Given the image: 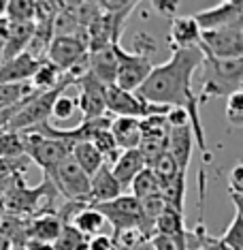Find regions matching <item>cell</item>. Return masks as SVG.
<instances>
[{"instance_id": "obj_1", "label": "cell", "mask_w": 243, "mask_h": 250, "mask_svg": "<svg viewBox=\"0 0 243 250\" xmlns=\"http://www.w3.org/2000/svg\"><path fill=\"white\" fill-rule=\"evenodd\" d=\"M203 52L199 47L194 49H175L171 52V58L162 64L151 69L141 86L134 90L139 99L156 107H167V109H184L188 113L190 128L194 144L203 152V161L211 163L213 154L207 150L205 130L201 122V107L196 103V94L192 90V79L194 73L201 69Z\"/></svg>"}, {"instance_id": "obj_2", "label": "cell", "mask_w": 243, "mask_h": 250, "mask_svg": "<svg viewBox=\"0 0 243 250\" xmlns=\"http://www.w3.org/2000/svg\"><path fill=\"white\" fill-rule=\"evenodd\" d=\"M201 92L196 94V103L205 105L209 99H218L241 92L243 90V58L220 60L209 54H203L201 62Z\"/></svg>"}, {"instance_id": "obj_3", "label": "cell", "mask_w": 243, "mask_h": 250, "mask_svg": "<svg viewBox=\"0 0 243 250\" xmlns=\"http://www.w3.org/2000/svg\"><path fill=\"white\" fill-rule=\"evenodd\" d=\"M45 178L52 182L54 190L64 197L66 201L90 206V175L83 173L81 167L71 156H66L60 165H56L49 173H45Z\"/></svg>"}, {"instance_id": "obj_4", "label": "cell", "mask_w": 243, "mask_h": 250, "mask_svg": "<svg viewBox=\"0 0 243 250\" xmlns=\"http://www.w3.org/2000/svg\"><path fill=\"white\" fill-rule=\"evenodd\" d=\"M111 49L117 62L115 86L122 90H128V92H134L156 66L154 60H151L154 54H145V52H139V49H134V54H131L120 43H113Z\"/></svg>"}, {"instance_id": "obj_5", "label": "cell", "mask_w": 243, "mask_h": 250, "mask_svg": "<svg viewBox=\"0 0 243 250\" xmlns=\"http://www.w3.org/2000/svg\"><path fill=\"white\" fill-rule=\"evenodd\" d=\"M21 137V146H24V156L28 161H35L43 173H49L56 165H60L66 156H71V144L52 137H43L37 130H24L18 133Z\"/></svg>"}, {"instance_id": "obj_6", "label": "cell", "mask_w": 243, "mask_h": 250, "mask_svg": "<svg viewBox=\"0 0 243 250\" xmlns=\"http://www.w3.org/2000/svg\"><path fill=\"white\" fill-rule=\"evenodd\" d=\"M199 49L220 60L243 58V21L201 32Z\"/></svg>"}, {"instance_id": "obj_7", "label": "cell", "mask_w": 243, "mask_h": 250, "mask_svg": "<svg viewBox=\"0 0 243 250\" xmlns=\"http://www.w3.org/2000/svg\"><path fill=\"white\" fill-rule=\"evenodd\" d=\"M105 109L113 113L115 118H137V120L168 111L167 107H156V105L145 103V101L139 99L134 92L117 88L115 83L105 86Z\"/></svg>"}, {"instance_id": "obj_8", "label": "cell", "mask_w": 243, "mask_h": 250, "mask_svg": "<svg viewBox=\"0 0 243 250\" xmlns=\"http://www.w3.org/2000/svg\"><path fill=\"white\" fill-rule=\"evenodd\" d=\"M92 208L103 214L107 225L111 227V235L126 229H139V201L132 195H120L113 201L98 203Z\"/></svg>"}, {"instance_id": "obj_9", "label": "cell", "mask_w": 243, "mask_h": 250, "mask_svg": "<svg viewBox=\"0 0 243 250\" xmlns=\"http://www.w3.org/2000/svg\"><path fill=\"white\" fill-rule=\"evenodd\" d=\"M88 54V41L83 37H54L47 47L45 60H49L58 71L66 73Z\"/></svg>"}, {"instance_id": "obj_10", "label": "cell", "mask_w": 243, "mask_h": 250, "mask_svg": "<svg viewBox=\"0 0 243 250\" xmlns=\"http://www.w3.org/2000/svg\"><path fill=\"white\" fill-rule=\"evenodd\" d=\"M75 88H79L77 94V111L81 113L83 120H96V118H103L105 109V86L94 79L92 75H83L75 83Z\"/></svg>"}, {"instance_id": "obj_11", "label": "cell", "mask_w": 243, "mask_h": 250, "mask_svg": "<svg viewBox=\"0 0 243 250\" xmlns=\"http://www.w3.org/2000/svg\"><path fill=\"white\" fill-rule=\"evenodd\" d=\"M192 18L199 24L201 32L224 28V26L235 24V21H243V2L241 0H224V2L216 4V7L199 11Z\"/></svg>"}, {"instance_id": "obj_12", "label": "cell", "mask_w": 243, "mask_h": 250, "mask_svg": "<svg viewBox=\"0 0 243 250\" xmlns=\"http://www.w3.org/2000/svg\"><path fill=\"white\" fill-rule=\"evenodd\" d=\"M192 150H194V137H192L190 124H179V126H168V139H167V152L175 158L179 171L188 173Z\"/></svg>"}, {"instance_id": "obj_13", "label": "cell", "mask_w": 243, "mask_h": 250, "mask_svg": "<svg viewBox=\"0 0 243 250\" xmlns=\"http://www.w3.org/2000/svg\"><path fill=\"white\" fill-rule=\"evenodd\" d=\"M62 229V220L58 218L56 212H38L30 220H26V240L32 242H45V244H54L60 235Z\"/></svg>"}, {"instance_id": "obj_14", "label": "cell", "mask_w": 243, "mask_h": 250, "mask_svg": "<svg viewBox=\"0 0 243 250\" xmlns=\"http://www.w3.org/2000/svg\"><path fill=\"white\" fill-rule=\"evenodd\" d=\"M201 43V28L192 15L171 20V32H168V47L175 49H194Z\"/></svg>"}, {"instance_id": "obj_15", "label": "cell", "mask_w": 243, "mask_h": 250, "mask_svg": "<svg viewBox=\"0 0 243 250\" xmlns=\"http://www.w3.org/2000/svg\"><path fill=\"white\" fill-rule=\"evenodd\" d=\"M37 58H32L28 52L15 56L7 62H0V83H26L30 82L35 71L38 69Z\"/></svg>"}, {"instance_id": "obj_16", "label": "cell", "mask_w": 243, "mask_h": 250, "mask_svg": "<svg viewBox=\"0 0 243 250\" xmlns=\"http://www.w3.org/2000/svg\"><path fill=\"white\" fill-rule=\"evenodd\" d=\"M120 195H124L120 184L115 182V178L111 175V169L103 165L94 175H90V206H98V203L113 201Z\"/></svg>"}, {"instance_id": "obj_17", "label": "cell", "mask_w": 243, "mask_h": 250, "mask_svg": "<svg viewBox=\"0 0 243 250\" xmlns=\"http://www.w3.org/2000/svg\"><path fill=\"white\" fill-rule=\"evenodd\" d=\"M88 73L94 79H98L103 86H111L115 83V75H117V62L113 56L111 45L103 49H94L88 52Z\"/></svg>"}, {"instance_id": "obj_18", "label": "cell", "mask_w": 243, "mask_h": 250, "mask_svg": "<svg viewBox=\"0 0 243 250\" xmlns=\"http://www.w3.org/2000/svg\"><path fill=\"white\" fill-rule=\"evenodd\" d=\"M109 169H111V175L115 178V182L120 184V188L124 192L128 186H131L134 175L145 169V158L141 156L139 150H124Z\"/></svg>"}, {"instance_id": "obj_19", "label": "cell", "mask_w": 243, "mask_h": 250, "mask_svg": "<svg viewBox=\"0 0 243 250\" xmlns=\"http://www.w3.org/2000/svg\"><path fill=\"white\" fill-rule=\"evenodd\" d=\"M35 35V21H19V24H13L11 21V30L9 37L4 41L2 49H0V62H7L15 56L24 54L30 45V39Z\"/></svg>"}, {"instance_id": "obj_20", "label": "cell", "mask_w": 243, "mask_h": 250, "mask_svg": "<svg viewBox=\"0 0 243 250\" xmlns=\"http://www.w3.org/2000/svg\"><path fill=\"white\" fill-rule=\"evenodd\" d=\"M109 133L122 152L137 150L141 141V120L137 118H113Z\"/></svg>"}, {"instance_id": "obj_21", "label": "cell", "mask_w": 243, "mask_h": 250, "mask_svg": "<svg viewBox=\"0 0 243 250\" xmlns=\"http://www.w3.org/2000/svg\"><path fill=\"white\" fill-rule=\"evenodd\" d=\"M230 199L235 203V218L216 242L220 250H243V195H230Z\"/></svg>"}, {"instance_id": "obj_22", "label": "cell", "mask_w": 243, "mask_h": 250, "mask_svg": "<svg viewBox=\"0 0 243 250\" xmlns=\"http://www.w3.org/2000/svg\"><path fill=\"white\" fill-rule=\"evenodd\" d=\"M69 225L75 227V229L81 233V235H86L88 240L90 237H96V235H105L107 227H109L107 220L103 218V214L92 206H86V208L79 209V212L71 218Z\"/></svg>"}, {"instance_id": "obj_23", "label": "cell", "mask_w": 243, "mask_h": 250, "mask_svg": "<svg viewBox=\"0 0 243 250\" xmlns=\"http://www.w3.org/2000/svg\"><path fill=\"white\" fill-rule=\"evenodd\" d=\"M71 158L79 165V167H81V171L86 175H94L105 165L103 156L96 152V147L90 144V141H83V144L73 146L71 147Z\"/></svg>"}, {"instance_id": "obj_24", "label": "cell", "mask_w": 243, "mask_h": 250, "mask_svg": "<svg viewBox=\"0 0 243 250\" xmlns=\"http://www.w3.org/2000/svg\"><path fill=\"white\" fill-rule=\"evenodd\" d=\"M162 201L167 203L168 209L184 214V206H186V175H177L173 180L160 182V192Z\"/></svg>"}, {"instance_id": "obj_25", "label": "cell", "mask_w": 243, "mask_h": 250, "mask_svg": "<svg viewBox=\"0 0 243 250\" xmlns=\"http://www.w3.org/2000/svg\"><path fill=\"white\" fill-rule=\"evenodd\" d=\"M37 94V90L26 83H0V109H11V107L21 105L26 99Z\"/></svg>"}, {"instance_id": "obj_26", "label": "cell", "mask_w": 243, "mask_h": 250, "mask_svg": "<svg viewBox=\"0 0 243 250\" xmlns=\"http://www.w3.org/2000/svg\"><path fill=\"white\" fill-rule=\"evenodd\" d=\"M62 82V71H58L49 60L38 62V69L35 71V75L30 79V86L37 92H45V90H52Z\"/></svg>"}, {"instance_id": "obj_27", "label": "cell", "mask_w": 243, "mask_h": 250, "mask_svg": "<svg viewBox=\"0 0 243 250\" xmlns=\"http://www.w3.org/2000/svg\"><path fill=\"white\" fill-rule=\"evenodd\" d=\"M128 188H131L128 195H132L137 201H141V199H145V197L158 195V192H160V182H158L156 175L145 167L143 171H139L137 175H134V180L131 182Z\"/></svg>"}, {"instance_id": "obj_28", "label": "cell", "mask_w": 243, "mask_h": 250, "mask_svg": "<svg viewBox=\"0 0 243 250\" xmlns=\"http://www.w3.org/2000/svg\"><path fill=\"white\" fill-rule=\"evenodd\" d=\"M145 167H148L150 171L156 175L158 182H167V180L177 178V175H186V173L179 171V167H177V163H175V158L168 154L167 150L162 152V154H158L156 158H151V161L145 165Z\"/></svg>"}, {"instance_id": "obj_29", "label": "cell", "mask_w": 243, "mask_h": 250, "mask_svg": "<svg viewBox=\"0 0 243 250\" xmlns=\"http://www.w3.org/2000/svg\"><path fill=\"white\" fill-rule=\"evenodd\" d=\"M77 113V96H71L69 94V88L62 92L58 99L54 101V107H52V116L49 120H56V126L60 124H66L73 116Z\"/></svg>"}, {"instance_id": "obj_30", "label": "cell", "mask_w": 243, "mask_h": 250, "mask_svg": "<svg viewBox=\"0 0 243 250\" xmlns=\"http://www.w3.org/2000/svg\"><path fill=\"white\" fill-rule=\"evenodd\" d=\"M54 250H88V237L81 235L75 227L62 225L60 235L54 244Z\"/></svg>"}, {"instance_id": "obj_31", "label": "cell", "mask_w": 243, "mask_h": 250, "mask_svg": "<svg viewBox=\"0 0 243 250\" xmlns=\"http://www.w3.org/2000/svg\"><path fill=\"white\" fill-rule=\"evenodd\" d=\"M7 20L13 24L35 21V0H7Z\"/></svg>"}, {"instance_id": "obj_32", "label": "cell", "mask_w": 243, "mask_h": 250, "mask_svg": "<svg viewBox=\"0 0 243 250\" xmlns=\"http://www.w3.org/2000/svg\"><path fill=\"white\" fill-rule=\"evenodd\" d=\"M24 156V146L18 133H0V158Z\"/></svg>"}, {"instance_id": "obj_33", "label": "cell", "mask_w": 243, "mask_h": 250, "mask_svg": "<svg viewBox=\"0 0 243 250\" xmlns=\"http://www.w3.org/2000/svg\"><path fill=\"white\" fill-rule=\"evenodd\" d=\"M226 120L235 128L243 126V92H235L226 99Z\"/></svg>"}, {"instance_id": "obj_34", "label": "cell", "mask_w": 243, "mask_h": 250, "mask_svg": "<svg viewBox=\"0 0 243 250\" xmlns=\"http://www.w3.org/2000/svg\"><path fill=\"white\" fill-rule=\"evenodd\" d=\"M228 192L230 195H243V165H237L233 171H230V175H228Z\"/></svg>"}, {"instance_id": "obj_35", "label": "cell", "mask_w": 243, "mask_h": 250, "mask_svg": "<svg viewBox=\"0 0 243 250\" xmlns=\"http://www.w3.org/2000/svg\"><path fill=\"white\" fill-rule=\"evenodd\" d=\"M151 7H154L158 13H162V15H168V18H175V13H177V4L179 2H175V0H154V2H150Z\"/></svg>"}, {"instance_id": "obj_36", "label": "cell", "mask_w": 243, "mask_h": 250, "mask_svg": "<svg viewBox=\"0 0 243 250\" xmlns=\"http://www.w3.org/2000/svg\"><path fill=\"white\" fill-rule=\"evenodd\" d=\"M150 244L154 246V250H177L175 248V242L167 235H160V233H154L150 237Z\"/></svg>"}, {"instance_id": "obj_37", "label": "cell", "mask_w": 243, "mask_h": 250, "mask_svg": "<svg viewBox=\"0 0 243 250\" xmlns=\"http://www.w3.org/2000/svg\"><path fill=\"white\" fill-rule=\"evenodd\" d=\"M88 250H111V237L107 235H96L88 240Z\"/></svg>"}, {"instance_id": "obj_38", "label": "cell", "mask_w": 243, "mask_h": 250, "mask_svg": "<svg viewBox=\"0 0 243 250\" xmlns=\"http://www.w3.org/2000/svg\"><path fill=\"white\" fill-rule=\"evenodd\" d=\"M9 30H11V21H9L7 18H0V49H2L4 41H7Z\"/></svg>"}, {"instance_id": "obj_39", "label": "cell", "mask_w": 243, "mask_h": 250, "mask_svg": "<svg viewBox=\"0 0 243 250\" xmlns=\"http://www.w3.org/2000/svg\"><path fill=\"white\" fill-rule=\"evenodd\" d=\"M24 250H54V246H52V244H45V242L26 240L24 242Z\"/></svg>"}, {"instance_id": "obj_40", "label": "cell", "mask_w": 243, "mask_h": 250, "mask_svg": "<svg viewBox=\"0 0 243 250\" xmlns=\"http://www.w3.org/2000/svg\"><path fill=\"white\" fill-rule=\"evenodd\" d=\"M0 18H7V0H0Z\"/></svg>"}, {"instance_id": "obj_41", "label": "cell", "mask_w": 243, "mask_h": 250, "mask_svg": "<svg viewBox=\"0 0 243 250\" xmlns=\"http://www.w3.org/2000/svg\"><path fill=\"white\" fill-rule=\"evenodd\" d=\"M4 216V206H2V201H0V218Z\"/></svg>"}, {"instance_id": "obj_42", "label": "cell", "mask_w": 243, "mask_h": 250, "mask_svg": "<svg viewBox=\"0 0 243 250\" xmlns=\"http://www.w3.org/2000/svg\"><path fill=\"white\" fill-rule=\"evenodd\" d=\"M11 250H24V246H13Z\"/></svg>"}]
</instances>
